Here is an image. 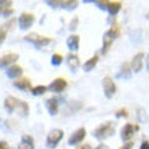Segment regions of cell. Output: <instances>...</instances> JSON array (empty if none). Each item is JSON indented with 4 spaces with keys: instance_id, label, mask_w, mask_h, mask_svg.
<instances>
[{
    "instance_id": "obj_1",
    "label": "cell",
    "mask_w": 149,
    "mask_h": 149,
    "mask_svg": "<svg viewBox=\"0 0 149 149\" xmlns=\"http://www.w3.org/2000/svg\"><path fill=\"white\" fill-rule=\"evenodd\" d=\"M115 133V126H114L113 122H106V123H102L100 126H98L96 129L94 130V137L96 140H106V138L111 137L113 134Z\"/></svg>"
},
{
    "instance_id": "obj_2",
    "label": "cell",
    "mask_w": 149,
    "mask_h": 149,
    "mask_svg": "<svg viewBox=\"0 0 149 149\" xmlns=\"http://www.w3.org/2000/svg\"><path fill=\"white\" fill-rule=\"evenodd\" d=\"M64 137V132L61 129H53L49 132V134H47L46 137V145L47 148L50 149H54L56 146L58 145V142L63 140Z\"/></svg>"
},
{
    "instance_id": "obj_3",
    "label": "cell",
    "mask_w": 149,
    "mask_h": 149,
    "mask_svg": "<svg viewBox=\"0 0 149 149\" xmlns=\"http://www.w3.org/2000/svg\"><path fill=\"white\" fill-rule=\"evenodd\" d=\"M24 39L29 41V42H31L36 47H43L52 42V39L49 38V37L39 36L37 33H30V34H27V36L24 37Z\"/></svg>"
},
{
    "instance_id": "obj_4",
    "label": "cell",
    "mask_w": 149,
    "mask_h": 149,
    "mask_svg": "<svg viewBox=\"0 0 149 149\" xmlns=\"http://www.w3.org/2000/svg\"><path fill=\"white\" fill-rule=\"evenodd\" d=\"M47 6L53 8H64V10H74L77 7L79 1L76 0H47Z\"/></svg>"
},
{
    "instance_id": "obj_5",
    "label": "cell",
    "mask_w": 149,
    "mask_h": 149,
    "mask_svg": "<svg viewBox=\"0 0 149 149\" xmlns=\"http://www.w3.org/2000/svg\"><path fill=\"white\" fill-rule=\"evenodd\" d=\"M102 86H103V91H104L106 98L111 99L114 95H115V92H117V86H115L114 80L110 77V76H106V77L103 79Z\"/></svg>"
},
{
    "instance_id": "obj_6",
    "label": "cell",
    "mask_w": 149,
    "mask_h": 149,
    "mask_svg": "<svg viewBox=\"0 0 149 149\" xmlns=\"http://www.w3.org/2000/svg\"><path fill=\"white\" fill-rule=\"evenodd\" d=\"M34 15L30 14V12H23L22 15L19 16V19H18V24H19V29L20 30H27L33 26L34 23Z\"/></svg>"
},
{
    "instance_id": "obj_7",
    "label": "cell",
    "mask_w": 149,
    "mask_h": 149,
    "mask_svg": "<svg viewBox=\"0 0 149 149\" xmlns=\"http://www.w3.org/2000/svg\"><path fill=\"white\" fill-rule=\"evenodd\" d=\"M138 129H140L138 126H134V125H132V123H126V125L122 127V130H121L122 141L129 142V140L133 137V134L136 133V132H138Z\"/></svg>"
},
{
    "instance_id": "obj_8",
    "label": "cell",
    "mask_w": 149,
    "mask_h": 149,
    "mask_svg": "<svg viewBox=\"0 0 149 149\" xmlns=\"http://www.w3.org/2000/svg\"><path fill=\"white\" fill-rule=\"evenodd\" d=\"M86 134H87V130L84 129V127L77 129L76 132H73V133L71 134V137L68 140V145H77V144H80V142L86 138Z\"/></svg>"
},
{
    "instance_id": "obj_9",
    "label": "cell",
    "mask_w": 149,
    "mask_h": 149,
    "mask_svg": "<svg viewBox=\"0 0 149 149\" xmlns=\"http://www.w3.org/2000/svg\"><path fill=\"white\" fill-rule=\"evenodd\" d=\"M67 86H68V83H67L64 77H57L50 83V86L47 87V90H50L52 92H56V94H57V92H61V91L65 90Z\"/></svg>"
},
{
    "instance_id": "obj_10",
    "label": "cell",
    "mask_w": 149,
    "mask_h": 149,
    "mask_svg": "<svg viewBox=\"0 0 149 149\" xmlns=\"http://www.w3.org/2000/svg\"><path fill=\"white\" fill-rule=\"evenodd\" d=\"M18 58H19V56L16 53H7V54H4L3 57H0V68L11 67V65H14V63Z\"/></svg>"
},
{
    "instance_id": "obj_11",
    "label": "cell",
    "mask_w": 149,
    "mask_h": 149,
    "mask_svg": "<svg viewBox=\"0 0 149 149\" xmlns=\"http://www.w3.org/2000/svg\"><path fill=\"white\" fill-rule=\"evenodd\" d=\"M60 102H61V100H60L58 98H49L45 100V106H46V109L50 115H56V114L58 113Z\"/></svg>"
},
{
    "instance_id": "obj_12",
    "label": "cell",
    "mask_w": 149,
    "mask_h": 149,
    "mask_svg": "<svg viewBox=\"0 0 149 149\" xmlns=\"http://www.w3.org/2000/svg\"><path fill=\"white\" fill-rule=\"evenodd\" d=\"M132 65L129 63H122L121 68H119V71L118 73L115 74V77L117 79H130L132 77Z\"/></svg>"
},
{
    "instance_id": "obj_13",
    "label": "cell",
    "mask_w": 149,
    "mask_h": 149,
    "mask_svg": "<svg viewBox=\"0 0 149 149\" xmlns=\"http://www.w3.org/2000/svg\"><path fill=\"white\" fill-rule=\"evenodd\" d=\"M14 86L22 91H31L33 90L31 81H30V79H27V77H22V79L15 80V81H14Z\"/></svg>"
},
{
    "instance_id": "obj_14",
    "label": "cell",
    "mask_w": 149,
    "mask_h": 149,
    "mask_svg": "<svg viewBox=\"0 0 149 149\" xmlns=\"http://www.w3.org/2000/svg\"><path fill=\"white\" fill-rule=\"evenodd\" d=\"M142 58H144V53L142 52H140V53H137V54L133 57V60H132V71L133 72H140L142 69Z\"/></svg>"
},
{
    "instance_id": "obj_15",
    "label": "cell",
    "mask_w": 149,
    "mask_h": 149,
    "mask_svg": "<svg viewBox=\"0 0 149 149\" xmlns=\"http://www.w3.org/2000/svg\"><path fill=\"white\" fill-rule=\"evenodd\" d=\"M14 10H12V1H6V0H0V16H8L11 15Z\"/></svg>"
},
{
    "instance_id": "obj_16",
    "label": "cell",
    "mask_w": 149,
    "mask_h": 149,
    "mask_svg": "<svg viewBox=\"0 0 149 149\" xmlns=\"http://www.w3.org/2000/svg\"><path fill=\"white\" fill-rule=\"evenodd\" d=\"M18 149H34V140H33L31 136H29V134H23V136H22V140H20L19 146H18Z\"/></svg>"
},
{
    "instance_id": "obj_17",
    "label": "cell",
    "mask_w": 149,
    "mask_h": 149,
    "mask_svg": "<svg viewBox=\"0 0 149 149\" xmlns=\"http://www.w3.org/2000/svg\"><path fill=\"white\" fill-rule=\"evenodd\" d=\"M22 73H23V69H22V67H19V65H11V67L7 68V76L10 79H18L19 76H22Z\"/></svg>"
},
{
    "instance_id": "obj_18",
    "label": "cell",
    "mask_w": 149,
    "mask_h": 149,
    "mask_svg": "<svg viewBox=\"0 0 149 149\" xmlns=\"http://www.w3.org/2000/svg\"><path fill=\"white\" fill-rule=\"evenodd\" d=\"M67 64H68V67H69V69L74 72L80 67V58L76 54H72L71 53V54L67 56Z\"/></svg>"
},
{
    "instance_id": "obj_19",
    "label": "cell",
    "mask_w": 149,
    "mask_h": 149,
    "mask_svg": "<svg viewBox=\"0 0 149 149\" xmlns=\"http://www.w3.org/2000/svg\"><path fill=\"white\" fill-rule=\"evenodd\" d=\"M18 102H19V99L14 98V96H8V98H6V100H4V107H6V110H7L8 113H14V111L16 110Z\"/></svg>"
},
{
    "instance_id": "obj_20",
    "label": "cell",
    "mask_w": 149,
    "mask_h": 149,
    "mask_svg": "<svg viewBox=\"0 0 149 149\" xmlns=\"http://www.w3.org/2000/svg\"><path fill=\"white\" fill-rule=\"evenodd\" d=\"M15 111H16V114H18V115H20V117H27L29 111H30V107H29V104L24 102V100H19Z\"/></svg>"
},
{
    "instance_id": "obj_21",
    "label": "cell",
    "mask_w": 149,
    "mask_h": 149,
    "mask_svg": "<svg viewBox=\"0 0 149 149\" xmlns=\"http://www.w3.org/2000/svg\"><path fill=\"white\" fill-rule=\"evenodd\" d=\"M67 45H68V49H71V50H77L79 49V45H80V38L79 36L76 34H72L71 37H68L67 39Z\"/></svg>"
},
{
    "instance_id": "obj_22",
    "label": "cell",
    "mask_w": 149,
    "mask_h": 149,
    "mask_svg": "<svg viewBox=\"0 0 149 149\" xmlns=\"http://www.w3.org/2000/svg\"><path fill=\"white\" fill-rule=\"evenodd\" d=\"M121 7H122L121 1H109V4H107V11H109V14H110L111 16H115L118 12H119Z\"/></svg>"
},
{
    "instance_id": "obj_23",
    "label": "cell",
    "mask_w": 149,
    "mask_h": 149,
    "mask_svg": "<svg viewBox=\"0 0 149 149\" xmlns=\"http://www.w3.org/2000/svg\"><path fill=\"white\" fill-rule=\"evenodd\" d=\"M98 60H99V57H98L96 54H95L94 57H91V58H88V60L86 61V63L83 64V69H84L86 72L92 71V69L95 68V65L98 64Z\"/></svg>"
},
{
    "instance_id": "obj_24",
    "label": "cell",
    "mask_w": 149,
    "mask_h": 149,
    "mask_svg": "<svg viewBox=\"0 0 149 149\" xmlns=\"http://www.w3.org/2000/svg\"><path fill=\"white\" fill-rule=\"evenodd\" d=\"M119 34H121V31H119V27H118L117 24H113V26H111V27L109 29L106 33H104V36L113 38L114 41H115V38H118V37H119Z\"/></svg>"
},
{
    "instance_id": "obj_25",
    "label": "cell",
    "mask_w": 149,
    "mask_h": 149,
    "mask_svg": "<svg viewBox=\"0 0 149 149\" xmlns=\"http://www.w3.org/2000/svg\"><path fill=\"white\" fill-rule=\"evenodd\" d=\"M113 42H114L113 38L103 36V46H102V50H100V53H102V54H106L107 52H109V49L111 47V45H113Z\"/></svg>"
},
{
    "instance_id": "obj_26",
    "label": "cell",
    "mask_w": 149,
    "mask_h": 149,
    "mask_svg": "<svg viewBox=\"0 0 149 149\" xmlns=\"http://www.w3.org/2000/svg\"><path fill=\"white\" fill-rule=\"evenodd\" d=\"M137 119L138 122H141V123H146L148 122V114L145 113V110L144 109H137Z\"/></svg>"
},
{
    "instance_id": "obj_27",
    "label": "cell",
    "mask_w": 149,
    "mask_h": 149,
    "mask_svg": "<svg viewBox=\"0 0 149 149\" xmlns=\"http://www.w3.org/2000/svg\"><path fill=\"white\" fill-rule=\"evenodd\" d=\"M46 91H47V87H45V86H37V87H33L31 94L34 95V96H39V95H43Z\"/></svg>"
},
{
    "instance_id": "obj_28",
    "label": "cell",
    "mask_w": 149,
    "mask_h": 149,
    "mask_svg": "<svg viewBox=\"0 0 149 149\" xmlns=\"http://www.w3.org/2000/svg\"><path fill=\"white\" fill-rule=\"evenodd\" d=\"M63 56L58 54V53H54V54L52 56V64L54 65V67H58V65H61L63 64Z\"/></svg>"
},
{
    "instance_id": "obj_29",
    "label": "cell",
    "mask_w": 149,
    "mask_h": 149,
    "mask_svg": "<svg viewBox=\"0 0 149 149\" xmlns=\"http://www.w3.org/2000/svg\"><path fill=\"white\" fill-rule=\"evenodd\" d=\"M7 31H8L7 26H6V24H1V26H0V45L4 42V39L7 37Z\"/></svg>"
},
{
    "instance_id": "obj_30",
    "label": "cell",
    "mask_w": 149,
    "mask_h": 149,
    "mask_svg": "<svg viewBox=\"0 0 149 149\" xmlns=\"http://www.w3.org/2000/svg\"><path fill=\"white\" fill-rule=\"evenodd\" d=\"M80 109H81V103H79V102H72L69 104V110H72V113L80 110Z\"/></svg>"
},
{
    "instance_id": "obj_31",
    "label": "cell",
    "mask_w": 149,
    "mask_h": 149,
    "mask_svg": "<svg viewBox=\"0 0 149 149\" xmlns=\"http://www.w3.org/2000/svg\"><path fill=\"white\" fill-rule=\"evenodd\" d=\"M127 115H129L127 110H125V109H121V110H118L117 113H115V117H118V118H126Z\"/></svg>"
},
{
    "instance_id": "obj_32",
    "label": "cell",
    "mask_w": 149,
    "mask_h": 149,
    "mask_svg": "<svg viewBox=\"0 0 149 149\" xmlns=\"http://www.w3.org/2000/svg\"><path fill=\"white\" fill-rule=\"evenodd\" d=\"M95 4H98V7L100 8H106L107 10V4H109V1H94Z\"/></svg>"
},
{
    "instance_id": "obj_33",
    "label": "cell",
    "mask_w": 149,
    "mask_h": 149,
    "mask_svg": "<svg viewBox=\"0 0 149 149\" xmlns=\"http://www.w3.org/2000/svg\"><path fill=\"white\" fill-rule=\"evenodd\" d=\"M133 145H134L133 142L129 141V142H125V145H122L119 149H132V148H133Z\"/></svg>"
},
{
    "instance_id": "obj_34",
    "label": "cell",
    "mask_w": 149,
    "mask_h": 149,
    "mask_svg": "<svg viewBox=\"0 0 149 149\" xmlns=\"http://www.w3.org/2000/svg\"><path fill=\"white\" fill-rule=\"evenodd\" d=\"M0 149H11L10 148V145H8V142L7 141H0Z\"/></svg>"
},
{
    "instance_id": "obj_35",
    "label": "cell",
    "mask_w": 149,
    "mask_h": 149,
    "mask_svg": "<svg viewBox=\"0 0 149 149\" xmlns=\"http://www.w3.org/2000/svg\"><path fill=\"white\" fill-rule=\"evenodd\" d=\"M140 149H149V141L144 140V141L141 142V145H140Z\"/></svg>"
},
{
    "instance_id": "obj_36",
    "label": "cell",
    "mask_w": 149,
    "mask_h": 149,
    "mask_svg": "<svg viewBox=\"0 0 149 149\" xmlns=\"http://www.w3.org/2000/svg\"><path fill=\"white\" fill-rule=\"evenodd\" d=\"M76 24H77V18H74L73 22H71V30H74V29L77 27Z\"/></svg>"
},
{
    "instance_id": "obj_37",
    "label": "cell",
    "mask_w": 149,
    "mask_h": 149,
    "mask_svg": "<svg viewBox=\"0 0 149 149\" xmlns=\"http://www.w3.org/2000/svg\"><path fill=\"white\" fill-rule=\"evenodd\" d=\"M77 149H91V145L90 144H84V145H80Z\"/></svg>"
},
{
    "instance_id": "obj_38",
    "label": "cell",
    "mask_w": 149,
    "mask_h": 149,
    "mask_svg": "<svg viewBox=\"0 0 149 149\" xmlns=\"http://www.w3.org/2000/svg\"><path fill=\"white\" fill-rule=\"evenodd\" d=\"M145 63H146V69L149 71V53H148V56H146V58H145Z\"/></svg>"
},
{
    "instance_id": "obj_39",
    "label": "cell",
    "mask_w": 149,
    "mask_h": 149,
    "mask_svg": "<svg viewBox=\"0 0 149 149\" xmlns=\"http://www.w3.org/2000/svg\"><path fill=\"white\" fill-rule=\"evenodd\" d=\"M95 149H106V146L103 145V144H100V145H98V146H96V148H95Z\"/></svg>"
}]
</instances>
